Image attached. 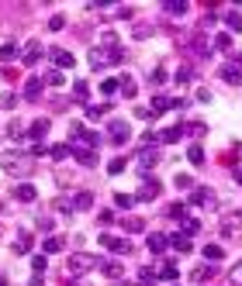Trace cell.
<instances>
[{
    "label": "cell",
    "instance_id": "681fc988",
    "mask_svg": "<svg viewBox=\"0 0 242 286\" xmlns=\"http://www.w3.org/2000/svg\"><path fill=\"white\" fill-rule=\"evenodd\" d=\"M0 104H3V107H14V104H17V97H14V93H3V97H0Z\"/></svg>",
    "mask_w": 242,
    "mask_h": 286
},
{
    "label": "cell",
    "instance_id": "1f68e13d",
    "mask_svg": "<svg viewBox=\"0 0 242 286\" xmlns=\"http://www.w3.org/2000/svg\"><path fill=\"white\" fill-rule=\"evenodd\" d=\"M70 152H73V148H70V145H52V148H49V155H52V159H56V162H63V159H66V155H70Z\"/></svg>",
    "mask_w": 242,
    "mask_h": 286
},
{
    "label": "cell",
    "instance_id": "d590c367",
    "mask_svg": "<svg viewBox=\"0 0 242 286\" xmlns=\"http://www.w3.org/2000/svg\"><path fill=\"white\" fill-rule=\"evenodd\" d=\"M156 276L166 280V283H173V280H176V266H173V262H166V266H162V273H156Z\"/></svg>",
    "mask_w": 242,
    "mask_h": 286
},
{
    "label": "cell",
    "instance_id": "c3c4849f",
    "mask_svg": "<svg viewBox=\"0 0 242 286\" xmlns=\"http://www.w3.org/2000/svg\"><path fill=\"white\" fill-rule=\"evenodd\" d=\"M83 131H86V128H83V124H80V121H73V124H70V135H73V138H80V135H83Z\"/></svg>",
    "mask_w": 242,
    "mask_h": 286
},
{
    "label": "cell",
    "instance_id": "5b68a950",
    "mask_svg": "<svg viewBox=\"0 0 242 286\" xmlns=\"http://www.w3.org/2000/svg\"><path fill=\"white\" fill-rule=\"evenodd\" d=\"M160 193H162V183H160V179L142 176V190H139V197H135V200H156Z\"/></svg>",
    "mask_w": 242,
    "mask_h": 286
},
{
    "label": "cell",
    "instance_id": "836d02e7",
    "mask_svg": "<svg viewBox=\"0 0 242 286\" xmlns=\"http://www.w3.org/2000/svg\"><path fill=\"white\" fill-rule=\"evenodd\" d=\"M125 231L139 234V231H146V221H142V217H128V221H125Z\"/></svg>",
    "mask_w": 242,
    "mask_h": 286
},
{
    "label": "cell",
    "instance_id": "7402d4cb",
    "mask_svg": "<svg viewBox=\"0 0 242 286\" xmlns=\"http://www.w3.org/2000/svg\"><path fill=\"white\" fill-rule=\"evenodd\" d=\"M28 248H31V234H28V231H21V234L14 238V252H17V255H24Z\"/></svg>",
    "mask_w": 242,
    "mask_h": 286
},
{
    "label": "cell",
    "instance_id": "30bf717a",
    "mask_svg": "<svg viewBox=\"0 0 242 286\" xmlns=\"http://www.w3.org/2000/svg\"><path fill=\"white\" fill-rule=\"evenodd\" d=\"M190 204H197V207H211V204H215V197H211V190H208V186H197V190H194V197H190Z\"/></svg>",
    "mask_w": 242,
    "mask_h": 286
},
{
    "label": "cell",
    "instance_id": "7a4b0ae2",
    "mask_svg": "<svg viewBox=\"0 0 242 286\" xmlns=\"http://www.w3.org/2000/svg\"><path fill=\"white\" fill-rule=\"evenodd\" d=\"M156 162H160L156 145H142V148H139V169H142V176H149V172L156 169Z\"/></svg>",
    "mask_w": 242,
    "mask_h": 286
},
{
    "label": "cell",
    "instance_id": "e0dca14e",
    "mask_svg": "<svg viewBox=\"0 0 242 286\" xmlns=\"http://www.w3.org/2000/svg\"><path fill=\"white\" fill-rule=\"evenodd\" d=\"M166 241H169V245H173V248H176V252H183V255H187V252H190V248H194V245H190V238H183V234H180V231H176V234H169V238H166Z\"/></svg>",
    "mask_w": 242,
    "mask_h": 286
},
{
    "label": "cell",
    "instance_id": "8fae6325",
    "mask_svg": "<svg viewBox=\"0 0 242 286\" xmlns=\"http://www.w3.org/2000/svg\"><path fill=\"white\" fill-rule=\"evenodd\" d=\"M222 79H225V83H232V86H239V83H242V66L229 62V66L222 69Z\"/></svg>",
    "mask_w": 242,
    "mask_h": 286
},
{
    "label": "cell",
    "instance_id": "4316f807",
    "mask_svg": "<svg viewBox=\"0 0 242 286\" xmlns=\"http://www.w3.org/2000/svg\"><path fill=\"white\" fill-rule=\"evenodd\" d=\"M225 24H229V31H242V14L239 10H229L225 14Z\"/></svg>",
    "mask_w": 242,
    "mask_h": 286
},
{
    "label": "cell",
    "instance_id": "3957f363",
    "mask_svg": "<svg viewBox=\"0 0 242 286\" xmlns=\"http://www.w3.org/2000/svg\"><path fill=\"white\" fill-rule=\"evenodd\" d=\"M107 131H111V142L114 145H125L132 138V128H128V121H121V117H114L111 124H107Z\"/></svg>",
    "mask_w": 242,
    "mask_h": 286
},
{
    "label": "cell",
    "instance_id": "603a6c76",
    "mask_svg": "<svg viewBox=\"0 0 242 286\" xmlns=\"http://www.w3.org/2000/svg\"><path fill=\"white\" fill-rule=\"evenodd\" d=\"M204 259H208V262H222V259H225V248H222V245H204Z\"/></svg>",
    "mask_w": 242,
    "mask_h": 286
},
{
    "label": "cell",
    "instance_id": "8d00e7d4",
    "mask_svg": "<svg viewBox=\"0 0 242 286\" xmlns=\"http://www.w3.org/2000/svg\"><path fill=\"white\" fill-rule=\"evenodd\" d=\"M139 280H142L146 286H153L156 280H160V276H156V269H149V266H146V269H139Z\"/></svg>",
    "mask_w": 242,
    "mask_h": 286
},
{
    "label": "cell",
    "instance_id": "bcb514c9",
    "mask_svg": "<svg viewBox=\"0 0 242 286\" xmlns=\"http://www.w3.org/2000/svg\"><path fill=\"white\" fill-rule=\"evenodd\" d=\"M114 90H118V79H104V83H100V93H107V97H111Z\"/></svg>",
    "mask_w": 242,
    "mask_h": 286
},
{
    "label": "cell",
    "instance_id": "ee69618b",
    "mask_svg": "<svg viewBox=\"0 0 242 286\" xmlns=\"http://www.w3.org/2000/svg\"><path fill=\"white\" fill-rule=\"evenodd\" d=\"M63 28H66V17H63V14H56V17L49 21V31H63Z\"/></svg>",
    "mask_w": 242,
    "mask_h": 286
},
{
    "label": "cell",
    "instance_id": "f546056e",
    "mask_svg": "<svg viewBox=\"0 0 242 286\" xmlns=\"http://www.w3.org/2000/svg\"><path fill=\"white\" fill-rule=\"evenodd\" d=\"M10 59H17V45H14V42L0 45V62H10Z\"/></svg>",
    "mask_w": 242,
    "mask_h": 286
},
{
    "label": "cell",
    "instance_id": "11a10c76",
    "mask_svg": "<svg viewBox=\"0 0 242 286\" xmlns=\"http://www.w3.org/2000/svg\"><path fill=\"white\" fill-rule=\"evenodd\" d=\"M0 286H7V280H3V276H0Z\"/></svg>",
    "mask_w": 242,
    "mask_h": 286
},
{
    "label": "cell",
    "instance_id": "f907efd6",
    "mask_svg": "<svg viewBox=\"0 0 242 286\" xmlns=\"http://www.w3.org/2000/svg\"><path fill=\"white\" fill-rule=\"evenodd\" d=\"M56 207H59V211H63V214H73V200H59V204H56Z\"/></svg>",
    "mask_w": 242,
    "mask_h": 286
},
{
    "label": "cell",
    "instance_id": "52a82bcc",
    "mask_svg": "<svg viewBox=\"0 0 242 286\" xmlns=\"http://www.w3.org/2000/svg\"><path fill=\"white\" fill-rule=\"evenodd\" d=\"M0 162H3V166H7V169H10L14 176H17V172H28V169H31V166H28V159H21V155H14V152H7V155H0Z\"/></svg>",
    "mask_w": 242,
    "mask_h": 286
},
{
    "label": "cell",
    "instance_id": "74e56055",
    "mask_svg": "<svg viewBox=\"0 0 242 286\" xmlns=\"http://www.w3.org/2000/svg\"><path fill=\"white\" fill-rule=\"evenodd\" d=\"M42 83H49V86H63V72H59V69H49Z\"/></svg>",
    "mask_w": 242,
    "mask_h": 286
},
{
    "label": "cell",
    "instance_id": "7bdbcfd3",
    "mask_svg": "<svg viewBox=\"0 0 242 286\" xmlns=\"http://www.w3.org/2000/svg\"><path fill=\"white\" fill-rule=\"evenodd\" d=\"M173 183H176V186H180V190H194V179H190V176H187V172H180V176H176V179H173Z\"/></svg>",
    "mask_w": 242,
    "mask_h": 286
},
{
    "label": "cell",
    "instance_id": "9f6ffc18",
    "mask_svg": "<svg viewBox=\"0 0 242 286\" xmlns=\"http://www.w3.org/2000/svg\"><path fill=\"white\" fill-rule=\"evenodd\" d=\"M239 224H242V211H239Z\"/></svg>",
    "mask_w": 242,
    "mask_h": 286
},
{
    "label": "cell",
    "instance_id": "5bb4252c",
    "mask_svg": "<svg viewBox=\"0 0 242 286\" xmlns=\"http://www.w3.org/2000/svg\"><path fill=\"white\" fill-rule=\"evenodd\" d=\"M169 107H173V100H169V97H153V107H149V114H153V117H160L162 111H169Z\"/></svg>",
    "mask_w": 242,
    "mask_h": 286
},
{
    "label": "cell",
    "instance_id": "d6a6232c",
    "mask_svg": "<svg viewBox=\"0 0 242 286\" xmlns=\"http://www.w3.org/2000/svg\"><path fill=\"white\" fill-rule=\"evenodd\" d=\"M187 159H190L194 166H201V162H204V148H201V145H190V148H187Z\"/></svg>",
    "mask_w": 242,
    "mask_h": 286
},
{
    "label": "cell",
    "instance_id": "9a60e30c",
    "mask_svg": "<svg viewBox=\"0 0 242 286\" xmlns=\"http://www.w3.org/2000/svg\"><path fill=\"white\" fill-rule=\"evenodd\" d=\"M166 245H169V241H166V234H160V231H156V234H149V252H153V255H162V252H166Z\"/></svg>",
    "mask_w": 242,
    "mask_h": 286
},
{
    "label": "cell",
    "instance_id": "60d3db41",
    "mask_svg": "<svg viewBox=\"0 0 242 286\" xmlns=\"http://www.w3.org/2000/svg\"><path fill=\"white\" fill-rule=\"evenodd\" d=\"M211 276H215V269H211V266H201V269H194V280H197V283H204V280H211Z\"/></svg>",
    "mask_w": 242,
    "mask_h": 286
},
{
    "label": "cell",
    "instance_id": "f5cc1de1",
    "mask_svg": "<svg viewBox=\"0 0 242 286\" xmlns=\"http://www.w3.org/2000/svg\"><path fill=\"white\" fill-rule=\"evenodd\" d=\"M31 286H45V283H42V276H35V280H31Z\"/></svg>",
    "mask_w": 242,
    "mask_h": 286
},
{
    "label": "cell",
    "instance_id": "ba28073f",
    "mask_svg": "<svg viewBox=\"0 0 242 286\" xmlns=\"http://www.w3.org/2000/svg\"><path fill=\"white\" fill-rule=\"evenodd\" d=\"M49 56H52V62L59 66V72H63V69H73V62H77V59H73V56H70L66 49H52Z\"/></svg>",
    "mask_w": 242,
    "mask_h": 286
},
{
    "label": "cell",
    "instance_id": "277c9868",
    "mask_svg": "<svg viewBox=\"0 0 242 286\" xmlns=\"http://www.w3.org/2000/svg\"><path fill=\"white\" fill-rule=\"evenodd\" d=\"M100 245H104V248H111L114 255H132V241H125V238H114V234H100Z\"/></svg>",
    "mask_w": 242,
    "mask_h": 286
},
{
    "label": "cell",
    "instance_id": "7c38bea8",
    "mask_svg": "<svg viewBox=\"0 0 242 286\" xmlns=\"http://www.w3.org/2000/svg\"><path fill=\"white\" fill-rule=\"evenodd\" d=\"M70 148H73L77 162H83V166H97V155H93L90 148H83V145H70Z\"/></svg>",
    "mask_w": 242,
    "mask_h": 286
},
{
    "label": "cell",
    "instance_id": "d6986e66",
    "mask_svg": "<svg viewBox=\"0 0 242 286\" xmlns=\"http://www.w3.org/2000/svg\"><path fill=\"white\" fill-rule=\"evenodd\" d=\"M100 273L107 276V280H121L125 273H121V262H100Z\"/></svg>",
    "mask_w": 242,
    "mask_h": 286
},
{
    "label": "cell",
    "instance_id": "8992f818",
    "mask_svg": "<svg viewBox=\"0 0 242 286\" xmlns=\"http://www.w3.org/2000/svg\"><path fill=\"white\" fill-rule=\"evenodd\" d=\"M38 59H42V42H38V38H31V42L24 45V52H21V62H24V66H35Z\"/></svg>",
    "mask_w": 242,
    "mask_h": 286
},
{
    "label": "cell",
    "instance_id": "484cf974",
    "mask_svg": "<svg viewBox=\"0 0 242 286\" xmlns=\"http://www.w3.org/2000/svg\"><path fill=\"white\" fill-rule=\"evenodd\" d=\"M63 245H66V241H63L59 234H52V238H45V255H56V252H63Z\"/></svg>",
    "mask_w": 242,
    "mask_h": 286
},
{
    "label": "cell",
    "instance_id": "b9f144b4",
    "mask_svg": "<svg viewBox=\"0 0 242 286\" xmlns=\"http://www.w3.org/2000/svg\"><path fill=\"white\" fill-rule=\"evenodd\" d=\"M190 79H194V69H190V66H180V69H176V83H190Z\"/></svg>",
    "mask_w": 242,
    "mask_h": 286
},
{
    "label": "cell",
    "instance_id": "816d5d0a",
    "mask_svg": "<svg viewBox=\"0 0 242 286\" xmlns=\"http://www.w3.org/2000/svg\"><path fill=\"white\" fill-rule=\"evenodd\" d=\"M38 231H45V234H49V231H52V221H49V217H42V221H38Z\"/></svg>",
    "mask_w": 242,
    "mask_h": 286
},
{
    "label": "cell",
    "instance_id": "2e32d148",
    "mask_svg": "<svg viewBox=\"0 0 242 286\" xmlns=\"http://www.w3.org/2000/svg\"><path fill=\"white\" fill-rule=\"evenodd\" d=\"M24 97H28V100H38V97H42V79H38V76H31V79L24 83Z\"/></svg>",
    "mask_w": 242,
    "mask_h": 286
},
{
    "label": "cell",
    "instance_id": "6da1fadb",
    "mask_svg": "<svg viewBox=\"0 0 242 286\" xmlns=\"http://www.w3.org/2000/svg\"><path fill=\"white\" fill-rule=\"evenodd\" d=\"M100 262H97V255H86V252H77V255H70V262H66V273L70 276H83V273H90V269H97Z\"/></svg>",
    "mask_w": 242,
    "mask_h": 286
},
{
    "label": "cell",
    "instance_id": "f35d334b",
    "mask_svg": "<svg viewBox=\"0 0 242 286\" xmlns=\"http://www.w3.org/2000/svg\"><path fill=\"white\" fill-rule=\"evenodd\" d=\"M73 97H77V100H86V97H90V86H86V83H73Z\"/></svg>",
    "mask_w": 242,
    "mask_h": 286
},
{
    "label": "cell",
    "instance_id": "4dcf8cb0",
    "mask_svg": "<svg viewBox=\"0 0 242 286\" xmlns=\"http://www.w3.org/2000/svg\"><path fill=\"white\" fill-rule=\"evenodd\" d=\"M215 49H218V52H229V49H232V35H225V31L215 35Z\"/></svg>",
    "mask_w": 242,
    "mask_h": 286
},
{
    "label": "cell",
    "instance_id": "db71d44e",
    "mask_svg": "<svg viewBox=\"0 0 242 286\" xmlns=\"http://www.w3.org/2000/svg\"><path fill=\"white\" fill-rule=\"evenodd\" d=\"M236 183H242V169H236Z\"/></svg>",
    "mask_w": 242,
    "mask_h": 286
},
{
    "label": "cell",
    "instance_id": "9c48e42d",
    "mask_svg": "<svg viewBox=\"0 0 242 286\" xmlns=\"http://www.w3.org/2000/svg\"><path fill=\"white\" fill-rule=\"evenodd\" d=\"M45 135H49V117H38V121H31V128H28V138H35V145H38Z\"/></svg>",
    "mask_w": 242,
    "mask_h": 286
},
{
    "label": "cell",
    "instance_id": "83f0119b",
    "mask_svg": "<svg viewBox=\"0 0 242 286\" xmlns=\"http://www.w3.org/2000/svg\"><path fill=\"white\" fill-rule=\"evenodd\" d=\"M125 169H128V159H121V155H118V159H111V166H107V172H111V176H121Z\"/></svg>",
    "mask_w": 242,
    "mask_h": 286
},
{
    "label": "cell",
    "instance_id": "f1b7e54d",
    "mask_svg": "<svg viewBox=\"0 0 242 286\" xmlns=\"http://www.w3.org/2000/svg\"><path fill=\"white\" fill-rule=\"evenodd\" d=\"M114 204H118L121 211H132V207H135V197H132V193H114Z\"/></svg>",
    "mask_w": 242,
    "mask_h": 286
},
{
    "label": "cell",
    "instance_id": "ffe728a7",
    "mask_svg": "<svg viewBox=\"0 0 242 286\" xmlns=\"http://www.w3.org/2000/svg\"><path fill=\"white\" fill-rule=\"evenodd\" d=\"M183 138V124H176V128H166L160 135V142H166V145H173V142H180Z\"/></svg>",
    "mask_w": 242,
    "mask_h": 286
},
{
    "label": "cell",
    "instance_id": "4fadbf2b",
    "mask_svg": "<svg viewBox=\"0 0 242 286\" xmlns=\"http://www.w3.org/2000/svg\"><path fill=\"white\" fill-rule=\"evenodd\" d=\"M14 197H17V200H21V204H31V200H35V197H38V190H35V186H31V183H21V186H17V190H14Z\"/></svg>",
    "mask_w": 242,
    "mask_h": 286
},
{
    "label": "cell",
    "instance_id": "f6af8a7d",
    "mask_svg": "<svg viewBox=\"0 0 242 286\" xmlns=\"http://www.w3.org/2000/svg\"><path fill=\"white\" fill-rule=\"evenodd\" d=\"M169 217H183V221H187V204H173V207H169Z\"/></svg>",
    "mask_w": 242,
    "mask_h": 286
},
{
    "label": "cell",
    "instance_id": "7dc6e473",
    "mask_svg": "<svg viewBox=\"0 0 242 286\" xmlns=\"http://www.w3.org/2000/svg\"><path fill=\"white\" fill-rule=\"evenodd\" d=\"M162 83H166V69L156 66V69H153V86H162Z\"/></svg>",
    "mask_w": 242,
    "mask_h": 286
},
{
    "label": "cell",
    "instance_id": "ab89813d",
    "mask_svg": "<svg viewBox=\"0 0 242 286\" xmlns=\"http://www.w3.org/2000/svg\"><path fill=\"white\" fill-rule=\"evenodd\" d=\"M45 266H49V259H45V255H35V259H31V269H35V276H42V273H45Z\"/></svg>",
    "mask_w": 242,
    "mask_h": 286
},
{
    "label": "cell",
    "instance_id": "ac0fdd59",
    "mask_svg": "<svg viewBox=\"0 0 242 286\" xmlns=\"http://www.w3.org/2000/svg\"><path fill=\"white\" fill-rule=\"evenodd\" d=\"M90 207H93V193H86V190H83V193L73 197V211H90Z\"/></svg>",
    "mask_w": 242,
    "mask_h": 286
},
{
    "label": "cell",
    "instance_id": "cb8c5ba5",
    "mask_svg": "<svg viewBox=\"0 0 242 286\" xmlns=\"http://www.w3.org/2000/svg\"><path fill=\"white\" fill-rule=\"evenodd\" d=\"M166 14H173V17L187 14V0H166Z\"/></svg>",
    "mask_w": 242,
    "mask_h": 286
},
{
    "label": "cell",
    "instance_id": "e575fe53",
    "mask_svg": "<svg viewBox=\"0 0 242 286\" xmlns=\"http://www.w3.org/2000/svg\"><path fill=\"white\" fill-rule=\"evenodd\" d=\"M197 231H201V221H190V217H187V221H183V231H180V234H183V238H190V234H197Z\"/></svg>",
    "mask_w": 242,
    "mask_h": 286
},
{
    "label": "cell",
    "instance_id": "44dd1931",
    "mask_svg": "<svg viewBox=\"0 0 242 286\" xmlns=\"http://www.w3.org/2000/svg\"><path fill=\"white\" fill-rule=\"evenodd\" d=\"M118 86H121V93H125L128 100L139 93V86H135V79H132V76H121V79H118Z\"/></svg>",
    "mask_w": 242,
    "mask_h": 286
},
{
    "label": "cell",
    "instance_id": "d4e9b609",
    "mask_svg": "<svg viewBox=\"0 0 242 286\" xmlns=\"http://www.w3.org/2000/svg\"><path fill=\"white\" fill-rule=\"evenodd\" d=\"M107 111H111V104H93V107H86V117H90V121H100Z\"/></svg>",
    "mask_w": 242,
    "mask_h": 286
},
{
    "label": "cell",
    "instance_id": "6f0895ef",
    "mask_svg": "<svg viewBox=\"0 0 242 286\" xmlns=\"http://www.w3.org/2000/svg\"><path fill=\"white\" fill-rule=\"evenodd\" d=\"M173 286H176V283H173Z\"/></svg>",
    "mask_w": 242,
    "mask_h": 286
}]
</instances>
